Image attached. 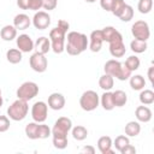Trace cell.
<instances>
[{"instance_id":"1","label":"cell","mask_w":154,"mask_h":154,"mask_svg":"<svg viewBox=\"0 0 154 154\" xmlns=\"http://www.w3.org/2000/svg\"><path fill=\"white\" fill-rule=\"evenodd\" d=\"M65 51L70 55H79L88 48L89 38L85 34L78 31H70L65 37Z\"/></svg>"},{"instance_id":"2","label":"cell","mask_w":154,"mask_h":154,"mask_svg":"<svg viewBox=\"0 0 154 154\" xmlns=\"http://www.w3.org/2000/svg\"><path fill=\"white\" fill-rule=\"evenodd\" d=\"M103 71L112 77H116L119 81H126L131 76V71L125 66L124 63H120L116 59H109L103 65Z\"/></svg>"},{"instance_id":"3","label":"cell","mask_w":154,"mask_h":154,"mask_svg":"<svg viewBox=\"0 0 154 154\" xmlns=\"http://www.w3.org/2000/svg\"><path fill=\"white\" fill-rule=\"evenodd\" d=\"M66 30L61 29L60 26H55L49 31V41H51V49L55 54H60L65 51V37Z\"/></svg>"},{"instance_id":"4","label":"cell","mask_w":154,"mask_h":154,"mask_svg":"<svg viewBox=\"0 0 154 154\" xmlns=\"http://www.w3.org/2000/svg\"><path fill=\"white\" fill-rule=\"evenodd\" d=\"M28 112H29L28 101L17 99L14 102H12L8 106V108H7V117L11 120L20 122V120H23L28 116Z\"/></svg>"},{"instance_id":"5","label":"cell","mask_w":154,"mask_h":154,"mask_svg":"<svg viewBox=\"0 0 154 154\" xmlns=\"http://www.w3.org/2000/svg\"><path fill=\"white\" fill-rule=\"evenodd\" d=\"M99 103H100V96L94 90H87L79 97V106L85 112H91L96 109Z\"/></svg>"},{"instance_id":"6","label":"cell","mask_w":154,"mask_h":154,"mask_svg":"<svg viewBox=\"0 0 154 154\" xmlns=\"http://www.w3.org/2000/svg\"><path fill=\"white\" fill-rule=\"evenodd\" d=\"M37 94H38V85L31 81H26V82L22 83L16 91L17 97L20 100H24V101L32 100Z\"/></svg>"},{"instance_id":"7","label":"cell","mask_w":154,"mask_h":154,"mask_svg":"<svg viewBox=\"0 0 154 154\" xmlns=\"http://www.w3.org/2000/svg\"><path fill=\"white\" fill-rule=\"evenodd\" d=\"M131 34L136 40L147 41L150 36V29L148 23L144 20H136L131 26Z\"/></svg>"},{"instance_id":"8","label":"cell","mask_w":154,"mask_h":154,"mask_svg":"<svg viewBox=\"0 0 154 154\" xmlns=\"http://www.w3.org/2000/svg\"><path fill=\"white\" fill-rule=\"evenodd\" d=\"M48 117V105L45 101H36L31 106V118L36 123H45Z\"/></svg>"},{"instance_id":"9","label":"cell","mask_w":154,"mask_h":154,"mask_svg":"<svg viewBox=\"0 0 154 154\" xmlns=\"http://www.w3.org/2000/svg\"><path fill=\"white\" fill-rule=\"evenodd\" d=\"M29 65L35 72H38V73L45 72L48 67V60L46 58V54L35 52L29 58Z\"/></svg>"},{"instance_id":"10","label":"cell","mask_w":154,"mask_h":154,"mask_svg":"<svg viewBox=\"0 0 154 154\" xmlns=\"http://www.w3.org/2000/svg\"><path fill=\"white\" fill-rule=\"evenodd\" d=\"M72 129V120L67 117H60L55 120L52 128V135H63L67 136L69 131Z\"/></svg>"},{"instance_id":"11","label":"cell","mask_w":154,"mask_h":154,"mask_svg":"<svg viewBox=\"0 0 154 154\" xmlns=\"http://www.w3.org/2000/svg\"><path fill=\"white\" fill-rule=\"evenodd\" d=\"M32 25L38 30H45L51 25V16L46 11H36L32 19Z\"/></svg>"},{"instance_id":"12","label":"cell","mask_w":154,"mask_h":154,"mask_svg":"<svg viewBox=\"0 0 154 154\" xmlns=\"http://www.w3.org/2000/svg\"><path fill=\"white\" fill-rule=\"evenodd\" d=\"M103 36H102V31L101 30H94L90 32L89 36V43L88 47L91 52L96 53L100 52V49L102 48V43H103Z\"/></svg>"},{"instance_id":"13","label":"cell","mask_w":154,"mask_h":154,"mask_svg":"<svg viewBox=\"0 0 154 154\" xmlns=\"http://www.w3.org/2000/svg\"><path fill=\"white\" fill-rule=\"evenodd\" d=\"M16 45L22 53H29L34 49V41L28 34H20L19 36H17Z\"/></svg>"},{"instance_id":"14","label":"cell","mask_w":154,"mask_h":154,"mask_svg":"<svg viewBox=\"0 0 154 154\" xmlns=\"http://www.w3.org/2000/svg\"><path fill=\"white\" fill-rule=\"evenodd\" d=\"M65 96L60 93H52L48 96V107L52 108L53 111H60L65 106Z\"/></svg>"},{"instance_id":"15","label":"cell","mask_w":154,"mask_h":154,"mask_svg":"<svg viewBox=\"0 0 154 154\" xmlns=\"http://www.w3.org/2000/svg\"><path fill=\"white\" fill-rule=\"evenodd\" d=\"M102 31V36H103V41L111 43V42H114V41H119V40H123V36L122 34L113 26H105L103 29H101Z\"/></svg>"},{"instance_id":"16","label":"cell","mask_w":154,"mask_h":154,"mask_svg":"<svg viewBox=\"0 0 154 154\" xmlns=\"http://www.w3.org/2000/svg\"><path fill=\"white\" fill-rule=\"evenodd\" d=\"M135 116H136L137 122H140V123H148V122L152 120L153 113H152V109L149 107H147V105H142V106H138L136 108Z\"/></svg>"},{"instance_id":"17","label":"cell","mask_w":154,"mask_h":154,"mask_svg":"<svg viewBox=\"0 0 154 154\" xmlns=\"http://www.w3.org/2000/svg\"><path fill=\"white\" fill-rule=\"evenodd\" d=\"M30 24H31V19L25 13H18L13 18V26L17 30H25L30 26Z\"/></svg>"},{"instance_id":"18","label":"cell","mask_w":154,"mask_h":154,"mask_svg":"<svg viewBox=\"0 0 154 154\" xmlns=\"http://www.w3.org/2000/svg\"><path fill=\"white\" fill-rule=\"evenodd\" d=\"M113 141L109 136H101L97 140V148L101 154H113L114 152L112 150Z\"/></svg>"},{"instance_id":"19","label":"cell","mask_w":154,"mask_h":154,"mask_svg":"<svg viewBox=\"0 0 154 154\" xmlns=\"http://www.w3.org/2000/svg\"><path fill=\"white\" fill-rule=\"evenodd\" d=\"M109 45V53L113 58H122L124 57L125 52H126V48H125V45L123 42V40H119V41H114V42H111L108 43Z\"/></svg>"},{"instance_id":"20","label":"cell","mask_w":154,"mask_h":154,"mask_svg":"<svg viewBox=\"0 0 154 154\" xmlns=\"http://www.w3.org/2000/svg\"><path fill=\"white\" fill-rule=\"evenodd\" d=\"M34 48L36 49V52L46 54L51 51V41L48 37L46 36H41L36 40V42H34Z\"/></svg>"},{"instance_id":"21","label":"cell","mask_w":154,"mask_h":154,"mask_svg":"<svg viewBox=\"0 0 154 154\" xmlns=\"http://www.w3.org/2000/svg\"><path fill=\"white\" fill-rule=\"evenodd\" d=\"M0 36L4 41H12L17 37V29L13 25L7 24L0 30Z\"/></svg>"},{"instance_id":"22","label":"cell","mask_w":154,"mask_h":154,"mask_svg":"<svg viewBox=\"0 0 154 154\" xmlns=\"http://www.w3.org/2000/svg\"><path fill=\"white\" fill-rule=\"evenodd\" d=\"M100 103L102 106V108L105 111H112L114 108V102H113V95H112V91L107 90L105 91L101 97H100Z\"/></svg>"},{"instance_id":"23","label":"cell","mask_w":154,"mask_h":154,"mask_svg":"<svg viewBox=\"0 0 154 154\" xmlns=\"http://www.w3.org/2000/svg\"><path fill=\"white\" fill-rule=\"evenodd\" d=\"M125 135L128 137H136L140 135L141 132V125H140V122H135V120H131L126 125H125Z\"/></svg>"},{"instance_id":"24","label":"cell","mask_w":154,"mask_h":154,"mask_svg":"<svg viewBox=\"0 0 154 154\" xmlns=\"http://www.w3.org/2000/svg\"><path fill=\"white\" fill-rule=\"evenodd\" d=\"M114 85V77H112L111 75H107V73H103L102 76H100L99 78V87L107 91V90H111Z\"/></svg>"},{"instance_id":"25","label":"cell","mask_w":154,"mask_h":154,"mask_svg":"<svg viewBox=\"0 0 154 154\" xmlns=\"http://www.w3.org/2000/svg\"><path fill=\"white\" fill-rule=\"evenodd\" d=\"M6 59L10 64H19L23 59V55L18 48H10L6 52Z\"/></svg>"},{"instance_id":"26","label":"cell","mask_w":154,"mask_h":154,"mask_svg":"<svg viewBox=\"0 0 154 154\" xmlns=\"http://www.w3.org/2000/svg\"><path fill=\"white\" fill-rule=\"evenodd\" d=\"M129 82H130V87L134 90H142L146 87V79L142 75H135V76H130L129 77Z\"/></svg>"},{"instance_id":"27","label":"cell","mask_w":154,"mask_h":154,"mask_svg":"<svg viewBox=\"0 0 154 154\" xmlns=\"http://www.w3.org/2000/svg\"><path fill=\"white\" fill-rule=\"evenodd\" d=\"M113 95V102L114 107H123L128 102V95L124 90H116L112 93Z\"/></svg>"},{"instance_id":"28","label":"cell","mask_w":154,"mask_h":154,"mask_svg":"<svg viewBox=\"0 0 154 154\" xmlns=\"http://www.w3.org/2000/svg\"><path fill=\"white\" fill-rule=\"evenodd\" d=\"M130 48L134 53L136 54H141V53H144L148 48V45H147V41H141V40H136L134 38L131 42H130Z\"/></svg>"},{"instance_id":"29","label":"cell","mask_w":154,"mask_h":154,"mask_svg":"<svg viewBox=\"0 0 154 154\" xmlns=\"http://www.w3.org/2000/svg\"><path fill=\"white\" fill-rule=\"evenodd\" d=\"M71 135L75 140L77 141H83L87 138L88 136V130L87 128H84L83 125H76L75 128L71 129Z\"/></svg>"},{"instance_id":"30","label":"cell","mask_w":154,"mask_h":154,"mask_svg":"<svg viewBox=\"0 0 154 154\" xmlns=\"http://www.w3.org/2000/svg\"><path fill=\"white\" fill-rule=\"evenodd\" d=\"M140 102L142 105H152L154 102V91L143 88L140 93Z\"/></svg>"},{"instance_id":"31","label":"cell","mask_w":154,"mask_h":154,"mask_svg":"<svg viewBox=\"0 0 154 154\" xmlns=\"http://www.w3.org/2000/svg\"><path fill=\"white\" fill-rule=\"evenodd\" d=\"M37 129H38V123H36V122L28 123L25 125V135H26V137L30 138V140H38Z\"/></svg>"},{"instance_id":"32","label":"cell","mask_w":154,"mask_h":154,"mask_svg":"<svg viewBox=\"0 0 154 154\" xmlns=\"http://www.w3.org/2000/svg\"><path fill=\"white\" fill-rule=\"evenodd\" d=\"M52 142H53V146L57 148V149H65L67 147V136H63V135H52Z\"/></svg>"},{"instance_id":"33","label":"cell","mask_w":154,"mask_h":154,"mask_svg":"<svg viewBox=\"0 0 154 154\" xmlns=\"http://www.w3.org/2000/svg\"><path fill=\"white\" fill-rule=\"evenodd\" d=\"M125 66L132 72V71H136V70H138V67H140V65H141V61H140V58L138 57H136V55H130L126 60H125Z\"/></svg>"},{"instance_id":"34","label":"cell","mask_w":154,"mask_h":154,"mask_svg":"<svg viewBox=\"0 0 154 154\" xmlns=\"http://www.w3.org/2000/svg\"><path fill=\"white\" fill-rule=\"evenodd\" d=\"M51 135H52V129L47 124H45V123H38V129H37L38 140L48 138Z\"/></svg>"},{"instance_id":"35","label":"cell","mask_w":154,"mask_h":154,"mask_svg":"<svg viewBox=\"0 0 154 154\" xmlns=\"http://www.w3.org/2000/svg\"><path fill=\"white\" fill-rule=\"evenodd\" d=\"M153 8V0H138L137 4V10L142 14H147L152 11Z\"/></svg>"},{"instance_id":"36","label":"cell","mask_w":154,"mask_h":154,"mask_svg":"<svg viewBox=\"0 0 154 154\" xmlns=\"http://www.w3.org/2000/svg\"><path fill=\"white\" fill-rule=\"evenodd\" d=\"M118 18L120 20H123V22H130L134 18V8H132V6H130V5L126 4L125 7L123 8L122 13L118 16Z\"/></svg>"},{"instance_id":"37","label":"cell","mask_w":154,"mask_h":154,"mask_svg":"<svg viewBox=\"0 0 154 154\" xmlns=\"http://www.w3.org/2000/svg\"><path fill=\"white\" fill-rule=\"evenodd\" d=\"M130 143V140H129V137L128 136H125V135H119V136H117L116 137V140L113 141V146H114V148L118 150V152H120L125 146H128Z\"/></svg>"},{"instance_id":"38","label":"cell","mask_w":154,"mask_h":154,"mask_svg":"<svg viewBox=\"0 0 154 154\" xmlns=\"http://www.w3.org/2000/svg\"><path fill=\"white\" fill-rule=\"evenodd\" d=\"M125 5H126V4H125L124 0H114V4H113L112 10H111L112 14L116 16V17H118V16L122 13V11H123V8L125 7Z\"/></svg>"},{"instance_id":"39","label":"cell","mask_w":154,"mask_h":154,"mask_svg":"<svg viewBox=\"0 0 154 154\" xmlns=\"http://www.w3.org/2000/svg\"><path fill=\"white\" fill-rule=\"evenodd\" d=\"M10 125V118L7 116H0V132H6Z\"/></svg>"},{"instance_id":"40","label":"cell","mask_w":154,"mask_h":154,"mask_svg":"<svg viewBox=\"0 0 154 154\" xmlns=\"http://www.w3.org/2000/svg\"><path fill=\"white\" fill-rule=\"evenodd\" d=\"M58 6V0H42V7L47 11H53Z\"/></svg>"},{"instance_id":"41","label":"cell","mask_w":154,"mask_h":154,"mask_svg":"<svg viewBox=\"0 0 154 154\" xmlns=\"http://www.w3.org/2000/svg\"><path fill=\"white\" fill-rule=\"evenodd\" d=\"M42 8V0H30L29 2V8L28 10H31V11H38Z\"/></svg>"},{"instance_id":"42","label":"cell","mask_w":154,"mask_h":154,"mask_svg":"<svg viewBox=\"0 0 154 154\" xmlns=\"http://www.w3.org/2000/svg\"><path fill=\"white\" fill-rule=\"evenodd\" d=\"M113 4H114V0H100V6L102 7V10L107 12H111Z\"/></svg>"},{"instance_id":"43","label":"cell","mask_w":154,"mask_h":154,"mask_svg":"<svg viewBox=\"0 0 154 154\" xmlns=\"http://www.w3.org/2000/svg\"><path fill=\"white\" fill-rule=\"evenodd\" d=\"M120 153L122 154H135L136 153V148L132 146V144H128V146H125L122 150H120Z\"/></svg>"},{"instance_id":"44","label":"cell","mask_w":154,"mask_h":154,"mask_svg":"<svg viewBox=\"0 0 154 154\" xmlns=\"http://www.w3.org/2000/svg\"><path fill=\"white\" fill-rule=\"evenodd\" d=\"M29 2H30V0H17V6L20 10H28L29 8Z\"/></svg>"},{"instance_id":"45","label":"cell","mask_w":154,"mask_h":154,"mask_svg":"<svg viewBox=\"0 0 154 154\" xmlns=\"http://www.w3.org/2000/svg\"><path fill=\"white\" fill-rule=\"evenodd\" d=\"M82 154H95V148L93 146H85L81 149Z\"/></svg>"},{"instance_id":"46","label":"cell","mask_w":154,"mask_h":154,"mask_svg":"<svg viewBox=\"0 0 154 154\" xmlns=\"http://www.w3.org/2000/svg\"><path fill=\"white\" fill-rule=\"evenodd\" d=\"M58 26H60L61 29H64V30H69V28H70V24L66 22V20H64V19H60V20H58Z\"/></svg>"},{"instance_id":"47","label":"cell","mask_w":154,"mask_h":154,"mask_svg":"<svg viewBox=\"0 0 154 154\" xmlns=\"http://www.w3.org/2000/svg\"><path fill=\"white\" fill-rule=\"evenodd\" d=\"M148 79H149V82L153 84L154 83V66H150L149 69H148Z\"/></svg>"},{"instance_id":"48","label":"cell","mask_w":154,"mask_h":154,"mask_svg":"<svg viewBox=\"0 0 154 154\" xmlns=\"http://www.w3.org/2000/svg\"><path fill=\"white\" fill-rule=\"evenodd\" d=\"M2 102H4V100H2V93H1V89H0V107L2 106Z\"/></svg>"},{"instance_id":"49","label":"cell","mask_w":154,"mask_h":154,"mask_svg":"<svg viewBox=\"0 0 154 154\" xmlns=\"http://www.w3.org/2000/svg\"><path fill=\"white\" fill-rule=\"evenodd\" d=\"M85 2H89V4H93V2H95L96 0H84Z\"/></svg>"}]
</instances>
